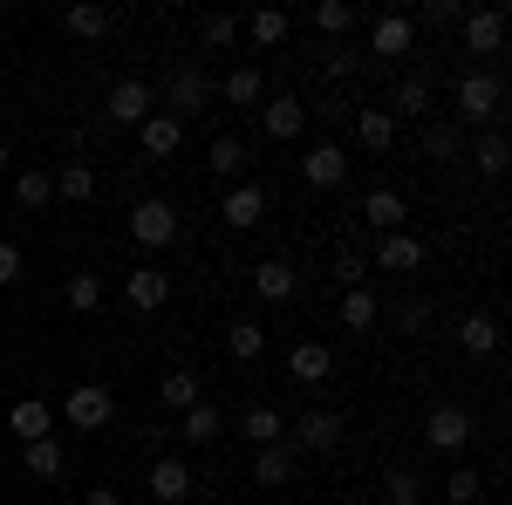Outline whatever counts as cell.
<instances>
[{
	"label": "cell",
	"instance_id": "1",
	"mask_svg": "<svg viewBox=\"0 0 512 505\" xmlns=\"http://www.w3.org/2000/svg\"><path fill=\"white\" fill-rule=\"evenodd\" d=\"M62 417H69V430H82V437H96V430L117 417V396L103 383H76L69 396H62Z\"/></svg>",
	"mask_w": 512,
	"mask_h": 505
},
{
	"label": "cell",
	"instance_id": "2",
	"mask_svg": "<svg viewBox=\"0 0 512 505\" xmlns=\"http://www.w3.org/2000/svg\"><path fill=\"white\" fill-rule=\"evenodd\" d=\"M424 444L444 451V458H458V451L472 444V410H465V403H437L431 417H424Z\"/></svg>",
	"mask_w": 512,
	"mask_h": 505
},
{
	"label": "cell",
	"instance_id": "3",
	"mask_svg": "<svg viewBox=\"0 0 512 505\" xmlns=\"http://www.w3.org/2000/svg\"><path fill=\"white\" fill-rule=\"evenodd\" d=\"M499 96H506L499 76H492V69H472V76L458 82V123H465V130H472V123H492L499 117Z\"/></svg>",
	"mask_w": 512,
	"mask_h": 505
},
{
	"label": "cell",
	"instance_id": "4",
	"mask_svg": "<svg viewBox=\"0 0 512 505\" xmlns=\"http://www.w3.org/2000/svg\"><path fill=\"white\" fill-rule=\"evenodd\" d=\"M130 239H137V246H151V253L171 246V239H178V212H171L164 198H144V205L130 212Z\"/></svg>",
	"mask_w": 512,
	"mask_h": 505
},
{
	"label": "cell",
	"instance_id": "5",
	"mask_svg": "<svg viewBox=\"0 0 512 505\" xmlns=\"http://www.w3.org/2000/svg\"><path fill=\"white\" fill-rule=\"evenodd\" d=\"M205 96H212V82L198 76L192 62H178V69L164 76V103H171V117H178V123L192 117V110H205Z\"/></svg>",
	"mask_w": 512,
	"mask_h": 505
},
{
	"label": "cell",
	"instance_id": "6",
	"mask_svg": "<svg viewBox=\"0 0 512 505\" xmlns=\"http://www.w3.org/2000/svg\"><path fill=\"white\" fill-rule=\"evenodd\" d=\"M103 110H110V123H144L151 110H158V103H151V82H144V76H123V82H110Z\"/></svg>",
	"mask_w": 512,
	"mask_h": 505
},
{
	"label": "cell",
	"instance_id": "7",
	"mask_svg": "<svg viewBox=\"0 0 512 505\" xmlns=\"http://www.w3.org/2000/svg\"><path fill=\"white\" fill-rule=\"evenodd\" d=\"M144 492H151L158 505H185L192 499V465H185V458H158L151 478H144Z\"/></svg>",
	"mask_w": 512,
	"mask_h": 505
},
{
	"label": "cell",
	"instance_id": "8",
	"mask_svg": "<svg viewBox=\"0 0 512 505\" xmlns=\"http://www.w3.org/2000/svg\"><path fill=\"white\" fill-rule=\"evenodd\" d=\"M458 35H465V55H499V41H506V14L499 7H478L458 21Z\"/></svg>",
	"mask_w": 512,
	"mask_h": 505
},
{
	"label": "cell",
	"instance_id": "9",
	"mask_svg": "<svg viewBox=\"0 0 512 505\" xmlns=\"http://www.w3.org/2000/svg\"><path fill=\"white\" fill-rule=\"evenodd\" d=\"M123 301H130L137 314H158L164 301H171V273L164 267H137L130 280H123Z\"/></svg>",
	"mask_w": 512,
	"mask_h": 505
},
{
	"label": "cell",
	"instance_id": "10",
	"mask_svg": "<svg viewBox=\"0 0 512 505\" xmlns=\"http://www.w3.org/2000/svg\"><path fill=\"white\" fill-rule=\"evenodd\" d=\"M260 117H267V137L294 144V137L308 130V103H301V96H267V103H260Z\"/></svg>",
	"mask_w": 512,
	"mask_h": 505
},
{
	"label": "cell",
	"instance_id": "11",
	"mask_svg": "<svg viewBox=\"0 0 512 505\" xmlns=\"http://www.w3.org/2000/svg\"><path fill=\"white\" fill-rule=\"evenodd\" d=\"M335 444H342V417L335 410H308L294 424V451H335Z\"/></svg>",
	"mask_w": 512,
	"mask_h": 505
},
{
	"label": "cell",
	"instance_id": "12",
	"mask_svg": "<svg viewBox=\"0 0 512 505\" xmlns=\"http://www.w3.org/2000/svg\"><path fill=\"white\" fill-rule=\"evenodd\" d=\"M301 171H308V185H315V192H335V185L349 178V157H342V144H315Z\"/></svg>",
	"mask_w": 512,
	"mask_h": 505
},
{
	"label": "cell",
	"instance_id": "13",
	"mask_svg": "<svg viewBox=\"0 0 512 505\" xmlns=\"http://www.w3.org/2000/svg\"><path fill=\"white\" fill-rule=\"evenodd\" d=\"M7 430H14V437H28V444H35V437H55V410H48L41 396H21V403L7 410Z\"/></svg>",
	"mask_w": 512,
	"mask_h": 505
},
{
	"label": "cell",
	"instance_id": "14",
	"mask_svg": "<svg viewBox=\"0 0 512 505\" xmlns=\"http://www.w3.org/2000/svg\"><path fill=\"white\" fill-rule=\"evenodd\" d=\"M137 130H144V151L151 157H178V144H185V123L171 117V110H151Z\"/></svg>",
	"mask_w": 512,
	"mask_h": 505
},
{
	"label": "cell",
	"instance_id": "15",
	"mask_svg": "<svg viewBox=\"0 0 512 505\" xmlns=\"http://www.w3.org/2000/svg\"><path fill=\"white\" fill-rule=\"evenodd\" d=\"M328 369H335V355L321 349V342H294L287 349V376L294 383H328Z\"/></svg>",
	"mask_w": 512,
	"mask_h": 505
},
{
	"label": "cell",
	"instance_id": "16",
	"mask_svg": "<svg viewBox=\"0 0 512 505\" xmlns=\"http://www.w3.org/2000/svg\"><path fill=\"white\" fill-rule=\"evenodd\" d=\"M410 41H417L410 14H383V21L369 28V55H410Z\"/></svg>",
	"mask_w": 512,
	"mask_h": 505
},
{
	"label": "cell",
	"instance_id": "17",
	"mask_svg": "<svg viewBox=\"0 0 512 505\" xmlns=\"http://www.w3.org/2000/svg\"><path fill=\"white\" fill-rule=\"evenodd\" d=\"M294 287H301V280H294V267H287V260H260V267H253V294H260V301H294Z\"/></svg>",
	"mask_w": 512,
	"mask_h": 505
},
{
	"label": "cell",
	"instance_id": "18",
	"mask_svg": "<svg viewBox=\"0 0 512 505\" xmlns=\"http://www.w3.org/2000/svg\"><path fill=\"white\" fill-rule=\"evenodd\" d=\"M355 144L383 157L396 144V117H390V110H355Z\"/></svg>",
	"mask_w": 512,
	"mask_h": 505
},
{
	"label": "cell",
	"instance_id": "19",
	"mask_svg": "<svg viewBox=\"0 0 512 505\" xmlns=\"http://www.w3.org/2000/svg\"><path fill=\"white\" fill-rule=\"evenodd\" d=\"M362 219H369L376 233H403L410 205H403V192H369V198H362Z\"/></svg>",
	"mask_w": 512,
	"mask_h": 505
},
{
	"label": "cell",
	"instance_id": "20",
	"mask_svg": "<svg viewBox=\"0 0 512 505\" xmlns=\"http://www.w3.org/2000/svg\"><path fill=\"white\" fill-rule=\"evenodd\" d=\"M226 103H233V110H260V103H267V76H260L253 62H239L233 76H226Z\"/></svg>",
	"mask_w": 512,
	"mask_h": 505
},
{
	"label": "cell",
	"instance_id": "21",
	"mask_svg": "<svg viewBox=\"0 0 512 505\" xmlns=\"http://www.w3.org/2000/svg\"><path fill=\"white\" fill-rule=\"evenodd\" d=\"M62 471H69V444H62V437H35V444H28V478L48 485V478H62Z\"/></svg>",
	"mask_w": 512,
	"mask_h": 505
},
{
	"label": "cell",
	"instance_id": "22",
	"mask_svg": "<svg viewBox=\"0 0 512 505\" xmlns=\"http://www.w3.org/2000/svg\"><path fill=\"white\" fill-rule=\"evenodd\" d=\"M294 478V444H260L253 451V485H287Z\"/></svg>",
	"mask_w": 512,
	"mask_h": 505
},
{
	"label": "cell",
	"instance_id": "23",
	"mask_svg": "<svg viewBox=\"0 0 512 505\" xmlns=\"http://www.w3.org/2000/svg\"><path fill=\"white\" fill-rule=\"evenodd\" d=\"M267 219V192L260 185H233L226 192V226H260Z\"/></svg>",
	"mask_w": 512,
	"mask_h": 505
},
{
	"label": "cell",
	"instance_id": "24",
	"mask_svg": "<svg viewBox=\"0 0 512 505\" xmlns=\"http://www.w3.org/2000/svg\"><path fill=\"white\" fill-rule=\"evenodd\" d=\"M178 437H185V444H219V437H226V417H219V403H192Z\"/></svg>",
	"mask_w": 512,
	"mask_h": 505
},
{
	"label": "cell",
	"instance_id": "25",
	"mask_svg": "<svg viewBox=\"0 0 512 505\" xmlns=\"http://www.w3.org/2000/svg\"><path fill=\"white\" fill-rule=\"evenodd\" d=\"M390 273H410V267H424V239L417 233H383V253H376Z\"/></svg>",
	"mask_w": 512,
	"mask_h": 505
},
{
	"label": "cell",
	"instance_id": "26",
	"mask_svg": "<svg viewBox=\"0 0 512 505\" xmlns=\"http://www.w3.org/2000/svg\"><path fill=\"white\" fill-rule=\"evenodd\" d=\"M158 403H164V410H178V417H185L192 403H205V396H198V376H192V369H171V376L158 383Z\"/></svg>",
	"mask_w": 512,
	"mask_h": 505
},
{
	"label": "cell",
	"instance_id": "27",
	"mask_svg": "<svg viewBox=\"0 0 512 505\" xmlns=\"http://www.w3.org/2000/svg\"><path fill=\"white\" fill-rule=\"evenodd\" d=\"M458 342H465V355H492L499 349V314H465Z\"/></svg>",
	"mask_w": 512,
	"mask_h": 505
},
{
	"label": "cell",
	"instance_id": "28",
	"mask_svg": "<svg viewBox=\"0 0 512 505\" xmlns=\"http://www.w3.org/2000/svg\"><path fill=\"white\" fill-rule=\"evenodd\" d=\"M55 198L89 205V198H96V171H89V164H62V171H55Z\"/></svg>",
	"mask_w": 512,
	"mask_h": 505
},
{
	"label": "cell",
	"instance_id": "29",
	"mask_svg": "<svg viewBox=\"0 0 512 505\" xmlns=\"http://www.w3.org/2000/svg\"><path fill=\"white\" fill-rule=\"evenodd\" d=\"M472 171H478V178H499V171H506V137H499V130H478Z\"/></svg>",
	"mask_w": 512,
	"mask_h": 505
},
{
	"label": "cell",
	"instance_id": "30",
	"mask_svg": "<svg viewBox=\"0 0 512 505\" xmlns=\"http://www.w3.org/2000/svg\"><path fill=\"white\" fill-rule=\"evenodd\" d=\"M62 301H69L76 314H96V308H103V273H69Z\"/></svg>",
	"mask_w": 512,
	"mask_h": 505
},
{
	"label": "cell",
	"instance_id": "31",
	"mask_svg": "<svg viewBox=\"0 0 512 505\" xmlns=\"http://www.w3.org/2000/svg\"><path fill=\"white\" fill-rule=\"evenodd\" d=\"M226 349H233V362H260L267 328H260V321H233V328H226Z\"/></svg>",
	"mask_w": 512,
	"mask_h": 505
},
{
	"label": "cell",
	"instance_id": "32",
	"mask_svg": "<svg viewBox=\"0 0 512 505\" xmlns=\"http://www.w3.org/2000/svg\"><path fill=\"white\" fill-rule=\"evenodd\" d=\"M287 28H294V21H287L280 7H260V14L246 21V35H253V48H280V41H287Z\"/></svg>",
	"mask_w": 512,
	"mask_h": 505
},
{
	"label": "cell",
	"instance_id": "33",
	"mask_svg": "<svg viewBox=\"0 0 512 505\" xmlns=\"http://www.w3.org/2000/svg\"><path fill=\"white\" fill-rule=\"evenodd\" d=\"M62 28L82 35V41H103V35H110V7H69V14H62Z\"/></svg>",
	"mask_w": 512,
	"mask_h": 505
},
{
	"label": "cell",
	"instance_id": "34",
	"mask_svg": "<svg viewBox=\"0 0 512 505\" xmlns=\"http://www.w3.org/2000/svg\"><path fill=\"white\" fill-rule=\"evenodd\" d=\"M342 328H355V335L376 328V294H369V287H349V294H342Z\"/></svg>",
	"mask_w": 512,
	"mask_h": 505
},
{
	"label": "cell",
	"instance_id": "35",
	"mask_svg": "<svg viewBox=\"0 0 512 505\" xmlns=\"http://www.w3.org/2000/svg\"><path fill=\"white\" fill-rule=\"evenodd\" d=\"M205 164H212L219 178H239V171H246V144H239V137H212V151H205Z\"/></svg>",
	"mask_w": 512,
	"mask_h": 505
},
{
	"label": "cell",
	"instance_id": "36",
	"mask_svg": "<svg viewBox=\"0 0 512 505\" xmlns=\"http://www.w3.org/2000/svg\"><path fill=\"white\" fill-rule=\"evenodd\" d=\"M280 410H267V403H253V410H246V437H253V451H260V444H280Z\"/></svg>",
	"mask_w": 512,
	"mask_h": 505
},
{
	"label": "cell",
	"instance_id": "37",
	"mask_svg": "<svg viewBox=\"0 0 512 505\" xmlns=\"http://www.w3.org/2000/svg\"><path fill=\"white\" fill-rule=\"evenodd\" d=\"M14 198H21L28 212H41V205L55 198V178H48V171H21V178H14Z\"/></svg>",
	"mask_w": 512,
	"mask_h": 505
},
{
	"label": "cell",
	"instance_id": "38",
	"mask_svg": "<svg viewBox=\"0 0 512 505\" xmlns=\"http://www.w3.org/2000/svg\"><path fill=\"white\" fill-rule=\"evenodd\" d=\"M396 110H403V117H424V110H431V82H424V76L396 82Z\"/></svg>",
	"mask_w": 512,
	"mask_h": 505
},
{
	"label": "cell",
	"instance_id": "39",
	"mask_svg": "<svg viewBox=\"0 0 512 505\" xmlns=\"http://www.w3.org/2000/svg\"><path fill=\"white\" fill-rule=\"evenodd\" d=\"M458 144H465V137H458L451 123H431V130H424V157H437V164H451V157H458Z\"/></svg>",
	"mask_w": 512,
	"mask_h": 505
},
{
	"label": "cell",
	"instance_id": "40",
	"mask_svg": "<svg viewBox=\"0 0 512 505\" xmlns=\"http://www.w3.org/2000/svg\"><path fill=\"white\" fill-rule=\"evenodd\" d=\"M417 492H424V485H417V471H403V465L383 471V499H390V505H417Z\"/></svg>",
	"mask_w": 512,
	"mask_h": 505
},
{
	"label": "cell",
	"instance_id": "41",
	"mask_svg": "<svg viewBox=\"0 0 512 505\" xmlns=\"http://www.w3.org/2000/svg\"><path fill=\"white\" fill-rule=\"evenodd\" d=\"M315 28H321V35H349V28H355V7H342V0H321V7H315Z\"/></svg>",
	"mask_w": 512,
	"mask_h": 505
},
{
	"label": "cell",
	"instance_id": "42",
	"mask_svg": "<svg viewBox=\"0 0 512 505\" xmlns=\"http://www.w3.org/2000/svg\"><path fill=\"white\" fill-rule=\"evenodd\" d=\"M198 35H205V48H233L239 21H233V14H205V28H198Z\"/></svg>",
	"mask_w": 512,
	"mask_h": 505
},
{
	"label": "cell",
	"instance_id": "43",
	"mask_svg": "<svg viewBox=\"0 0 512 505\" xmlns=\"http://www.w3.org/2000/svg\"><path fill=\"white\" fill-rule=\"evenodd\" d=\"M444 499H451V505H472L478 499V471L458 465V471H451V485H444Z\"/></svg>",
	"mask_w": 512,
	"mask_h": 505
},
{
	"label": "cell",
	"instance_id": "44",
	"mask_svg": "<svg viewBox=\"0 0 512 505\" xmlns=\"http://www.w3.org/2000/svg\"><path fill=\"white\" fill-rule=\"evenodd\" d=\"M362 273H369V260H362V253H335V280H342V294H349V287H362Z\"/></svg>",
	"mask_w": 512,
	"mask_h": 505
},
{
	"label": "cell",
	"instance_id": "45",
	"mask_svg": "<svg viewBox=\"0 0 512 505\" xmlns=\"http://www.w3.org/2000/svg\"><path fill=\"white\" fill-rule=\"evenodd\" d=\"M14 280H21V246L0 239V287H14Z\"/></svg>",
	"mask_w": 512,
	"mask_h": 505
},
{
	"label": "cell",
	"instance_id": "46",
	"mask_svg": "<svg viewBox=\"0 0 512 505\" xmlns=\"http://www.w3.org/2000/svg\"><path fill=\"white\" fill-rule=\"evenodd\" d=\"M321 69H328V76H349V69H355V48H342V41H335V48L321 55Z\"/></svg>",
	"mask_w": 512,
	"mask_h": 505
},
{
	"label": "cell",
	"instance_id": "47",
	"mask_svg": "<svg viewBox=\"0 0 512 505\" xmlns=\"http://www.w3.org/2000/svg\"><path fill=\"white\" fill-rule=\"evenodd\" d=\"M424 321H431V308H424V301H410V308L396 314V328H403V335H424Z\"/></svg>",
	"mask_w": 512,
	"mask_h": 505
},
{
	"label": "cell",
	"instance_id": "48",
	"mask_svg": "<svg viewBox=\"0 0 512 505\" xmlns=\"http://www.w3.org/2000/svg\"><path fill=\"white\" fill-rule=\"evenodd\" d=\"M82 505H123V499H117V492H110V485H96V492H89V499H82Z\"/></svg>",
	"mask_w": 512,
	"mask_h": 505
},
{
	"label": "cell",
	"instance_id": "49",
	"mask_svg": "<svg viewBox=\"0 0 512 505\" xmlns=\"http://www.w3.org/2000/svg\"><path fill=\"white\" fill-rule=\"evenodd\" d=\"M0 171H7V137H0Z\"/></svg>",
	"mask_w": 512,
	"mask_h": 505
}]
</instances>
